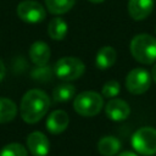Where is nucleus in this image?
Segmentation results:
<instances>
[{
	"label": "nucleus",
	"mask_w": 156,
	"mask_h": 156,
	"mask_svg": "<svg viewBox=\"0 0 156 156\" xmlns=\"http://www.w3.org/2000/svg\"><path fill=\"white\" fill-rule=\"evenodd\" d=\"M50 99L48 94L40 89L28 90L21 100L20 112L22 119L28 124L39 122L49 111Z\"/></svg>",
	"instance_id": "obj_1"
},
{
	"label": "nucleus",
	"mask_w": 156,
	"mask_h": 156,
	"mask_svg": "<svg viewBox=\"0 0 156 156\" xmlns=\"http://www.w3.org/2000/svg\"><path fill=\"white\" fill-rule=\"evenodd\" d=\"M132 56L143 65H151L156 61V38L141 33L135 35L130 41Z\"/></svg>",
	"instance_id": "obj_2"
},
{
	"label": "nucleus",
	"mask_w": 156,
	"mask_h": 156,
	"mask_svg": "<svg viewBox=\"0 0 156 156\" xmlns=\"http://www.w3.org/2000/svg\"><path fill=\"white\" fill-rule=\"evenodd\" d=\"M104 107V99L96 91H83L79 93L73 101L74 111L84 117L96 116Z\"/></svg>",
	"instance_id": "obj_3"
},
{
	"label": "nucleus",
	"mask_w": 156,
	"mask_h": 156,
	"mask_svg": "<svg viewBox=\"0 0 156 156\" xmlns=\"http://www.w3.org/2000/svg\"><path fill=\"white\" fill-rule=\"evenodd\" d=\"M133 149L144 156L156 154V129L152 127L139 128L132 136Z\"/></svg>",
	"instance_id": "obj_4"
},
{
	"label": "nucleus",
	"mask_w": 156,
	"mask_h": 156,
	"mask_svg": "<svg viewBox=\"0 0 156 156\" xmlns=\"http://www.w3.org/2000/svg\"><path fill=\"white\" fill-rule=\"evenodd\" d=\"M85 71V66L82 60L77 57H62L58 61H56L54 72L57 78L65 80V82H71L77 78H79Z\"/></svg>",
	"instance_id": "obj_5"
},
{
	"label": "nucleus",
	"mask_w": 156,
	"mask_h": 156,
	"mask_svg": "<svg viewBox=\"0 0 156 156\" xmlns=\"http://www.w3.org/2000/svg\"><path fill=\"white\" fill-rule=\"evenodd\" d=\"M17 15L23 22L35 24L45 20L46 11L40 2L33 0H24L17 6Z\"/></svg>",
	"instance_id": "obj_6"
},
{
	"label": "nucleus",
	"mask_w": 156,
	"mask_h": 156,
	"mask_svg": "<svg viewBox=\"0 0 156 156\" xmlns=\"http://www.w3.org/2000/svg\"><path fill=\"white\" fill-rule=\"evenodd\" d=\"M151 74L144 68H134L126 77V88L132 94H144L151 84Z\"/></svg>",
	"instance_id": "obj_7"
},
{
	"label": "nucleus",
	"mask_w": 156,
	"mask_h": 156,
	"mask_svg": "<svg viewBox=\"0 0 156 156\" xmlns=\"http://www.w3.org/2000/svg\"><path fill=\"white\" fill-rule=\"evenodd\" d=\"M27 147L33 156H46L50 150V143L41 132H32L27 136Z\"/></svg>",
	"instance_id": "obj_8"
},
{
	"label": "nucleus",
	"mask_w": 156,
	"mask_h": 156,
	"mask_svg": "<svg viewBox=\"0 0 156 156\" xmlns=\"http://www.w3.org/2000/svg\"><path fill=\"white\" fill-rule=\"evenodd\" d=\"M105 113L111 121L121 122V121H124L129 116L130 107L122 99H112L105 106Z\"/></svg>",
	"instance_id": "obj_9"
},
{
	"label": "nucleus",
	"mask_w": 156,
	"mask_h": 156,
	"mask_svg": "<svg viewBox=\"0 0 156 156\" xmlns=\"http://www.w3.org/2000/svg\"><path fill=\"white\" fill-rule=\"evenodd\" d=\"M155 0H129L128 13L135 21L145 20L154 10Z\"/></svg>",
	"instance_id": "obj_10"
},
{
	"label": "nucleus",
	"mask_w": 156,
	"mask_h": 156,
	"mask_svg": "<svg viewBox=\"0 0 156 156\" xmlns=\"http://www.w3.org/2000/svg\"><path fill=\"white\" fill-rule=\"evenodd\" d=\"M69 123V117L63 110L52 111L46 119V129L51 134H61L66 130Z\"/></svg>",
	"instance_id": "obj_11"
},
{
	"label": "nucleus",
	"mask_w": 156,
	"mask_h": 156,
	"mask_svg": "<svg viewBox=\"0 0 156 156\" xmlns=\"http://www.w3.org/2000/svg\"><path fill=\"white\" fill-rule=\"evenodd\" d=\"M50 48L45 41H34L29 48V57L35 66L43 67L50 60Z\"/></svg>",
	"instance_id": "obj_12"
},
{
	"label": "nucleus",
	"mask_w": 156,
	"mask_h": 156,
	"mask_svg": "<svg viewBox=\"0 0 156 156\" xmlns=\"http://www.w3.org/2000/svg\"><path fill=\"white\" fill-rule=\"evenodd\" d=\"M117 52L112 46H102L95 56V65L100 69H107L115 65Z\"/></svg>",
	"instance_id": "obj_13"
},
{
	"label": "nucleus",
	"mask_w": 156,
	"mask_h": 156,
	"mask_svg": "<svg viewBox=\"0 0 156 156\" xmlns=\"http://www.w3.org/2000/svg\"><path fill=\"white\" fill-rule=\"evenodd\" d=\"M121 147H122L121 141L111 135L101 138L98 143V151L102 156H113L119 152Z\"/></svg>",
	"instance_id": "obj_14"
},
{
	"label": "nucleus",
	"mask_w": 156,
	"mask_h": 156,
	"mask_svg": "<svg viewBox=\"0 0 156 156\" xmlns=\"http://www.w3.org/2000/svg\"><path fill=\"white\" fill-rule=\"evenodd\" d=\"M76 94V88L71 83H61L55 87L52 91V99L57 104H65L73 99Z\"/></svg>",
	"instance_id": "obj_15"
},
{
	"label": "nucleus",
	"mask_w": 156,
	"mask_h": 156,
	"mask_svg": "<svg viewBox=\"0 0 156 156\" xmlns=\"http://www.w3.org/2000/svg\"><path fill=\"white\" fill-rule=\"evenodd\" d=\"M68 27L65 20H62L61 17H55L50 21L49 26H48V33L49 37L54 40H62L66 34H67Z\"/></svg>",
	"instance_id": "obj_16"
},
{
	"label": "nucleus",
	"mask_w": 156,
	"mask_h": 156,
	"mask_svg": "<svg viewBox=\"0 0 156 156\" xmlns=\"http://www.w3.org/2000/svg\"><path fill=\"white\" fill-rule=\"evenodd\" d=\"M17 115L16 104L7 98H0V123L11 122Z\"/></svg>",
	"instance_id": "obj_17"
},
{
	"label": "nucleus",
	"mask_w": 156,
	"mask_h": 156,
	"mask_svg": "<svg viewBox=\"0 0 156 156\" xmlns=\"http://www.w3.org/2000/svg\"><path fill=\"white\" fill-rule=\"evenodd\" d=\"M76 4V0H45V6L52 15L68 12Z\"/></svg>",
	"instance_id": "obj_18"
},
{
	"label": "nucleus",
	"mask_w": 156,
	"mask_h": 156,
	"mask_svg": "<svg viewBox=\"0 0 156 156\" xmlns=\"http://www.w3.org/2000/svg\"><path fill=\"white\" fill-rule=\"evenodd\" d=\"M0 156H28V151L22 144L10 143L1 149Z\"/></svg>",
	"instance_id": "obj_19"
},
{
	"label": "nucleus",
	"mask_w": 156,
	"mask_h": 156,
	"mask_svg": "<svg viewBox=\"0 0 156 156\" xmlns=\"http://www.w3.org/2000/svg\"><path fill=\"white\" fill-rule=\"evenodd\" d=\"M119 90H121L119 83L117 80H110L104 84L101 93L105 98H115L119 94Z\"/></svg>",
	"instance_id": "obj_20"
},
{
	"label": "nucleus",
	"mask_w": 156,
	"mask_h": 156,
	"mask_svg": "<svg viewBox=\"0 0 156 156\" xmlns=\"http://www.w3.org/2000/svg\"><path fill=\"white\" fill-rule=\"evenodd\" d=\"M4 77H5V65H4V62L0 60V82L4 79Z\"/></svg>",
	"instance_id": "obj_21"
},
{
	"label": "nucleus",
	"mask_w": 156,
	"mask_h": 156,
	"mask_svg": "<svg viewBox=\"0 0 156 156\" xmlns=\"http://www.w3.org/2000/svg\"><path fill=\"white\" fill-rule=\"evenodd\" d=\"M117 156H138V155L134 154V152H132V151H122Z\"/></svg>",
	"instance_id": "obj_22"
},
{
	"label": "nucleus",
	"mask_w": 156,
	"mask_h": 156,
	"mask_svg": "<svg viewBox=\"0 0 156 156\" xmlns=\"http://www.w3.org/2000/svg\"><path fill=\"white\" fill-rule=\"evenodd\" d=\"M151 78H152V80L156 83V65L152 67V71H151Z\"/></svg>",
	"instance_id": "obj_23"
},
{
	"label": "nucleus",
	"mask_w": 156,
	"mask_h": 156,
	"mask_svg": "<svg viewBox=\"0 0 156 156\" xmlns=\"http://www.w3.org/2000/svg\"><path fill=\"white\" fill-rule=\"evenodd\" d=\"M88 1H90V2H93V4H99V2H102L104 0H88Z\"/></svg>",
	"instance_id": "obj_24"
},
{
	"label": "nucleus",
	"mask_w": 156,
	"mask_h": 156,
	"mask_svg": "<svg viewBox=\"0 0 156 156\" xmlns=\"http://www.w3.org/2000/svg\"><path fill=\"white\" fill-rule=\"evenodd\" d=\"M155 30H156V28H155Z\"/></svg>",
	"instance_id": "obj_25"
}]
</instances>
